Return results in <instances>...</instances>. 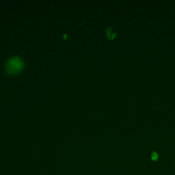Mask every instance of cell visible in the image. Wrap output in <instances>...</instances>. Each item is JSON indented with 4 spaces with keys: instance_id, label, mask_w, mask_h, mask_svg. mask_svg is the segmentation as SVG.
<instances>
[{
    "instance_id": "cell-2",
    "label": "cell",
    "mask_w": 175,
    "mask_h": 175,
    "mask_svg": "<svg viewBox=\"0 0 175 175\" xmlns=\"http://www.w3.org/2000/svg\"><path fill=\"white\" fill-rule=\"evenodd\" d=\"M151 159L154 161H157L158 159H159V155H158L157 152H153V153H152V154H151Z\"/></svg>"
},
{
    "instance_id": "cell-1",
    "label": "cell",
    "mask_w": 175,
    "mask_h": 175,
    "mask_svg": "<svg viewBox=\"0 0 175 175\" xmlns=\"http://www.w3.org/2000/svg\"><path fill=\"white\" fill-rule=\"evenodd\" d=\"M23 67V62L17 57L12 58L8 60L6 65V68L9 74H16Z\"/></svg>"
}]
</instances>
